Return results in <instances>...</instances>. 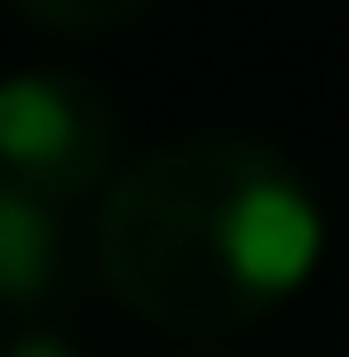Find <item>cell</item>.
Masks as SVG:
<instances>
[{
  "label": "cell",
  "mask_w": 349,
  "mask_h": 357,
  "mask_svg": "<svg viewBox=\"0 0 349 357\" xmlns=\"http://www.w3.org/2000/svg\"><path fill=\"white\" fill-rule=\"evenodd\" d=\"M40 32H72V40H95V32H119L135 24L151 0H16Z\"/></svg>",
  "instance_id": "obj_4"
},
{
  "label": "cell",
  "mask_w": 349,
  "mask_h": 357,
  "mask_svg": "<svg viewBox=\"0 0 349 357\" xmlns=\"http://www.w3.org/2000/svg\"><path fill=\"white\" fill-rule=\"evenodd\" d=\"M183 357H222V349H183Z\"/></svg>",
  "instance_id": "obj_6"
},
{
  "label": "cell",
  "mask_w": 349,
  "mask_h": 357,
  "mask_svg": "<svg viewBox=\"0 0 349 357\" xmlns=\"http://www.w3.org/2000/svg\"><path fill=\"white\" fill-rule=\"evenodd\" d=\"M95 278L143 326L215 342L262 326L318 262V206L270 143L183 135L104 183Z\"/></svg>",
  "instance_id": "obj_1"
},
{
  "label": "cell",
  "mask_w": 349,
  "mask_h": 357,
  "mask_svg": "<svg viewBox=\"0 0 349 357\" xmlns=\"http://www.w3.org/2000/svg\"><path fill=\"white\" fill-rule=\"evenodd\" d=\"M0 357H79V349L64 342V333H16V342L0 349Z\"/></svg>",
  "instance_id": "obj_5"
},
{
  "label": "cell",
  "mask_w": 349,
  "mask_h": 357,
  "mask_svg": "<svg viewBox=\"0 0 349 357\" xmlns=\"http://www.w3.org/2000/svg\"><path fill=\"white\" fill-rule=\"evenodd\" d=\"M72 206L0 183V310H40L72 286Z\"/></svg>",
  "instance_id": "obj_3"
},
{
  "label": "cell",
  "mask_w": 349,
  "mask_h": 357,
  "mask_svg": "<svg viewBox=\"0 0 349 357\" xmlns=\"http://www.w3.org/2000/svg\"><path fill=\"white\" fill-rule=\"evenodd\" d=\"M119 167V112L79 72H8L0 79V183L79 206Z\"/></svg>",
  "instance_id": "obj_2"
}]
</instances>
